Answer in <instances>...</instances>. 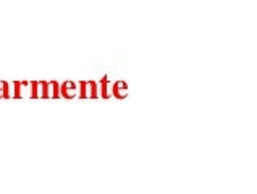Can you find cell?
<instances>
[{
    "instance_id": "9c48e42d",
    "label": "cell",
    "mask_w": 257,
    "mask_h": 194,
    "mask_svg": "<svg viewBox=\"0 0 257 194\" xmlns=\"http://www.w3.org/2000/svg\"><path fill=\"white\" fill-rule=\"evenodd\" d=\"M31 84H33V97H39V94H38L39 83H31Z\"/></svg>"
},
{
    "instance_id": "52a82bcc",
    "label": "cell",
    "mask_w": 257,
    "mask_h": 194,
    "mask_svg": "<svg viewBox=\"0 0 257 194\" xmlns=\"http://www.w3.org/2000/svg\"><path fill=\"white\" fill-rule=\"evenodd\" d=\"M39 86L42 87V91H41V97H49V95H50V92H49L50 83H39Z\"/></svg>"
},
{
    "instance_id": "5b68a950",
    "label": "cell",
    "mask_w": 257,
    "mask_h": 194,
    "mask_svg": "<svg viewBox=\"0 0 257 194\" xmlns=\"http://www.w3.org/2000/svg\"><path fill=\"white\" fill-rule=\"evenodd\" d=\"M79 97L81 99H87V81H81L79 83Z\"/></svg>"
},
{
    "instance_id": "ba28073f",
    "label": "cell",
    "mask_w": 257,
    "mask_h": 194,
    "mask_svg": "<svg viewBox=\"0 0 257 194\" xmlns=\"http://www.w3.org/2000/svg\"><path fill=\"white\" fill-rule=\"evenodd\" d=\"M20 87H21V83H15V97H21V91H20Z\"/></svg>"
},
{
    "instance_id": "277c9868",
    "label": "cell",
    "mask_w": 257,
    "mask_h": 194,
    "mask_svg": "<svg viewBox=\"0 0 257 194\" xmlns=\"http://www.w3.org/2000/svg\"><path fill=\"white\" fill-rule=\"evenodd\" d=\"M108 83H110L108 76H104V78L100 79V83H99V86H100V95L104 97V99H108V97H110V89H108Z\"/></svg>"
},
{
    "instance_id": "7a4b0ae2",
    "label": "cell",
    "mask_w": 257,
    "mask_h": 194,
    "mask_svg": "<svg viewBox=\"0 0 257 194\" xmlns=\"http://www.w3.org/2000/svg\"><path fill=\"white\" fill-rule=\"evenodd\" d=\"M75 92H76V84L73 83V81H67V83H63L60 86V94L63 97H67V99H73Z\"/></svg>"
},
{
    "instance_id": "6da1fadb",
    "label": "cell",
    "mask_w": 257,
    "mask_h": 194,
    "mask_svg": "<svg viewBox=\"0 0 257 194\" xmlns=\"http://www.w3.org/2000/svg\"><path fill=\"white\" fill-rule=\"evenodd\" d=\"M112 92L116 99H126L128 97V84L126 81H116V83L112 84Z\"/></svg>"
},
{
    "instance_id": "3957f363",
    "label": "cell",
    "mask_w": 257,
    "mask_h": 194,
    "mask_svg": "<svg viewBox=\"0 0 257 194\" xmlns=\"http://www.w3.org/2000/svg\"><path fill=\"white\" fill-rule=\"evenodd\" d=\"M87 97H91V99H97L99 97V83H95V81H87Z\"/></svg>"
},
{
    "instance_id": "8992f818",
    "label": "cell",
    "mask_w": 257,
    "mask_h": 194,
    "mask_svg": "<svg viewBox=\"0 0 257 194\" xmlns=\"http://www.w3.org/2000/svg\"><path fill=\"white\" fill-rule=\"evenodd\" d=\"M50 89H52V97H60V84L52 81L50 83Z\"/></svg>"
}]
</instances>
